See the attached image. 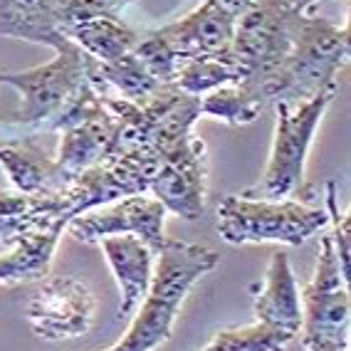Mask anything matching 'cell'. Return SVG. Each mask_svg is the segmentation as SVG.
<instances>
[{"mask_svg":"<svg viewBox=\"0 0 351 351\" xmlns=\"http://www.w3.org/2000/svg\"><path fill=\"white\" fill-rule=\"evenodd\" d=\"M304 8L300 0H255L240 15L232 43L220 57L240 75V82H257L282 62L292 47Z\"/></svg>","mask_w":351,"mask_h":351,"instance_id":"7","label":"cell"},{"mask_svg":"<svg viewBox=\"0 0 351 351\" xmlns=\"http://www.w3.org/2000/svg\"><path fill=\"white\" fill-rule=\"evenodd\" d=\"M329 226L322 208L300 201H265L247 195H226L218 206V232L228 243H285L302 245Z\"/></svg>","mask_w":351,"mask_h":351,"instance_id":"8","label":"cell"},{"mask_svg":"<svg viewBox=\"0 0 351 351\" xmlns=\"http://www.w3.org/2000/svg\"><path fill=\"white\" fill-rule=\"evenodd\" d=\"M69 0H0V35L50 47L64 30Z\"/></svg>","mask_w":351,"mask_h":351,"instance_id":"17","label":"cell"},{"mask_svg":"<svg viewBox=\"0 0 351 351\" xmlns=\"http://www.w3.org/2000/svg\"><path fill=\"white\" fill-rule=\"evenodd\" d=\"M255 319L263 324L280 326L297 337L302 329V302L300 287H297L295 272L289 265V257L282 250L272 252L267 275H265V287L257 295L252 304Z\"/></svg>","mask_w":351,"mask_h":351,"instance_id":"16","label":"cell"},{"mask_svg":"<svg viewBox=\"0 0 351 351\" xmlns=\"http://www.w3.org/2000/svg\"><path fill=\"white\" fill-rule=\"evenodd\" d=\"M307 351H349V341H322V344L304 346Z\"/></svg>","mask_w":351,"mask_h":351,"instance_id":"27","label":"cell"},{"mask_svg":"<svg viewBox=\"0 0 351 351\" xmlns=\"http://www.w3.org/2000/svg\"><path fill=\"white\" fill-rule=\"evenodd\" d=\"M208 149L206 141L191 134L183 144L158 158V169L149 191L169 213L186 220H198L206 210Z\"/></svg>","mask_w":351,"mask_h":351,"instance_id":"10","label":"cell"},{"mask_svg":"<svg viewBox=\"0 0 351 351\" xmlns=\"http://www.w3.org/2000/svg\"><path fill=\"white\" fill-rule=\"evenodd\" d=\"M97 300L92 289L75 277H52L27 304L32 332L50 341L75 339L89 332Z\"/></svg>","mask_w":351,"mask_h":351,"instance_id":"11","label":"cell"},{"mask_svg":"<svg viewBox=\"0 0 351 351\" xmlns=\"http://www.w3.org/2000/svg\"><path fill=\"white\" fill-rule=\"evenodd\" d=\"M0 166L20 193H40L64 183L55 158L38 144V136L0 141Z\"/></svg>","mask_w":351,"mask_h":351,"instance_id":"18","label":"cell"},{"mask_svg":"<svg viewBox=\"0 0 351 351\" xmlns=\"http://www.w3.org/2000/svg\"><path fill=\"white\" fill-rule=\"evenodd\" d=\"M339 95V82L322 89L312 99L300 101L295 107L275 104L277 126L272 138L270 161L265 169L263 183L255 191H247V198H265V201H285L289 195L309 198V186L304 181V163H307L309 146L322 117Z\"/></svg>","mask_w":351,"mask_h":351,"instance_id":"6","label":"cell"},{"mask_svg":"<svg viewBox=\"0 0 351 351\" xmlns=\"http://www.w3.org/2000/svg\"><path fill=\"white\" fill-rule=\"evenodd\" d=\"M64 38L77 43L89 57L97 62H117L119 57L129 55L136 47L141 32H136L132 25L117 15H104V18H92L77 25H69L62 32Z\"/></svg>","mask_w":351,"mask_h":351,"instance_id":"19","label":"cell"},{"mask_svg":"<svg viewBox=\"0 0 351 351\" xmlns=\"http://www.w3.org/2000/svg\"><path fill=\"white\" fill-rule=\"evenodd\" d=\"M326 215H329V223L334 226L332 243H334V252H337V260H339V270H341L344 280L349 282V252H351L349 215L339 210L337 183H334V181L326 183Z\"/></svg>","mask_w":351,"mask_h":351,"instance_id":"25","label":"cell"},{"mask_svg":"<svg viewBox=\"0 0 351 351\" xmlns=\"http://www.w3.org/2000/svg\"><path fill=\"white\" fill-rule=\"evenodd\" d=\"M119 136H121V121L109 112L107 104H101L99 112L92 114L89 119H84L82 124L62 132L60 146H57V158H55L60 176H62L64 181H69L72 176L82 173L89 166H95V163L117 154Z\"/></svg>","mask_w":351,"mask_h":351,"instance_id":"14","label":"cell"},{"mask_svg":"<svg viewBox=\"0 0 351 351\" xmlns=\"http://www.w3.org/2000/svg\"><path fill=\"white\" fill-rule=\"evenodd\" d=\"M240 75L230 64L218 55L210 57H198V60H189L183 62L178 75H176V84L189 92V95L203 97L206 92L215 87H223V84H238Z\"/></svg>","mask_w":351,"mask_h":351,"instance_id":"23","label":"cell"},{"mask_svg":"<svg viewBox=\"0 0 351 351\" xmlns=\"http://www.w3.org/2000/svg\"><path fill=\"white\" fill-rule=\"evenodd\" d=\"M55 50L47 64L23 69V72H0V82L20 92V109L15 121L30 129V134H52L57 121L92 82V64L80 45L60 35L50 45Z\"/></svg>","mask_w":351,"mask_h":351,"instance_id":"4","label":"cell"},{"mask_svg":"<svg viewBox=\"0 0 351 351\" xmlns=\"http://www.w3.org/2000/svg\"><path fill=\"white\" fill-rule=\"evenodd\" d=\"M349 62V23L334 25L326 18L307 13L297 25L292 47L272 72L257 82H243L265 107L312 99L322 89L339 82Z\"/></svg>","mask_w":351,"mask_h":351,"instance_id":"2","label":"cell"},{"mask_svg":"<svg viewBox=\"0 0 351 351\" xmlns=\"http://www.w3.org/2000/svg\"><path fill=\"white\" fill-rule=\"evenodd\" d=\"M223 3H226V5L230 8L232 13H235L240 18V15H243L245 10H247V8H250L252 3H255V0H223Z\"/></svg>","mask_w":351,"mask_h":351,"instance_id":"28","label":"cell"},{"mask_svg":"<svg viewBox=\"0 0 351 351\" xmlns=\"http://www.w3.org/2000/svg\"><path fill=\"white\" fill-rule=\"evenodd\" d=\"M166 208L156 198L149 195H126L112 208L95 215H80L69 220L67 230L75 235L80 243H99L109 235H136L151 247L154 255H158L166 243L163 235V220H166Z\"/></svg>","mask_w":351,"mask_h":351,"instance_id":"12","label":"cell"},{"mask_svg":"<svg viewBox=\"0 0 351 351\" xmlns=\"http://www.w3.org/2000/svg\"><path fill=\"white\" fill-rule=\"evenodd\" d=\"M109 112L121 121L117 154L144 151L161 158L193 134L201 119V97L183 92L176 82L161 84L141 101H126L117 95L99 92Z\"/></svg>","mask_w":351,"mask_h":351,"instance_id":"5","label":"cell"},{"mask_svg":"<svg viewBox=\"0 0 351 351\" xmlns=\"http://www.w3.org/2000/svg\"><path fill=\"white\" fill-rule=\"evenodd\" d=\"M302 344L349 341V282L339 270L332 235H324L312 282L302 292Z\"/></svg>","mask_w":351,"mask_h":351,"instance_id":"9","label":"cell"},{"mask_svg":"<svg viewBox=\"0 0 351 351\" xmlns=\"http://www.w3.org/2000/svg\"><path fill=\"white\" fill-rule=\"evenodd\" d=\"M60 235H62L60 230L30 232L15 240L8 252H0V285L43 280L50 272Z\"/></svg>","mask_w":351,"mask_h":351,"instance_id":"20","label":"cell"},{"mask_svg":"<svg viewBox=\"0 0 351 351\" xmlns=\"http://www.w3.org/2000/svg\"><path fill=\"white\" fill-rule=\"evenodd\" d=\"M238 20V15L223 0H203L181 20L158 27L156 35L169 45L178 64H183L189 60L210 57L226 50L232 43Z\"/></svg>","mask_w":351,"mask_h":351,"instance_id":"13","label":"cell"},{"mask_svg":"<svg viewBox=\"0 0 351 351\" xmlns=\"http://www.w3.org/2000/svg\"><path fill=\"white\" fill-rule=\"evenodd\" d=\"M112 272L121 287V317H129L138 307L151 287L154 277V252L136 235H109L99 240Z\"/></svg>","mask_w":351,"mask_h":351,"instance_id":"15","label":"cell"},{"mask_svg":"<svg viewBox=\"0 0 351 351\" xmlns=\"http://www.w3.org/2000/svg\"><path fill=\"white\" fill-rule=\"evenodd\" d=\"M319 0H300V5L304 8V13H312V8L317 5Z\"/></svg>","mask_w":351,"mask_h":351,"instance_id":"29","label":"cell"},{"mask_svg":"<svg viewBox=\"0 0 351 351\" xmlns=\"http://www.w3.org/2000/svg\"><path fill=\"white\" fill-rule=\"evenodd\" d=\"M132 52L141 60V64L149 69L151 77L156 82H161V84L176 82V75H178L181 64L173 57V52L169 50V45L156 35V30L144 32Z\"/></svg>","mask_w":351,"mask_h":351,"instance_id":"24","label":"cell"},{"mask_svg":"<svg viewBox=\"0 0 351 351\" xmlns=\"http://www.w3.org/2000/svg\"><path fill=\"white\" fill-rule=\"evenodd\" d=\"M158 169V158L144 151L112 154L104 161L72 176L57 189L30 195V210L25 215V235L45 230H67L69 220L80 218L99 206L119 201L126 195L149 191V183Z\"/></svg>","mask_w":351,"mask_h":351,"instance_id":"1","label":"cell"},{"mask_svg":"<svg viewBox=\"0 0 351 351\" xmlns=\"http://www.w3.org/2000/svg\"><path fill=\"white\" fill-rule=\"evenodd\" d=\"M218 265V252L181 240H166L151 287L124 337L107 351H151L171 337L181 302L203 275Z\"/></svg>","mask_w":351,"mask_h":351,"instance_id":"3","label":"cell"},{"mask_svg":"<svg viewBox=\"0 0 351 351\" xmlns=\"http://www.w3.org/2000/svg\"><path fill=\"white\" fill-rule=\"evenodd\" d=\"M292 339L295 334L287 329L255 322L247 326L220 329L201 351H282Z\"/></svg>","mask_w":351,"mask_h":351,"instance_id":"22","label":"cell"},{"mask_svg":"<svg viewBox=\"0 0 351 351\" xmlns=\"http://www.w3.org/2000/svg\"><path fill=\"white\" fill-rule=\"evenodd\" d=\"M265 104L245 87L243 82L238 84H223L201 97V117L208 119H220L230 126L252 124L260 117Z\"/></svg>","mask_w":351,"mask_h":351,"instance_id":"21","label":"cell"},{"mask_svg":"<svg viewBox=\"0 0 351 351\" xmlns=\"http://www.w3.org/2000/svg\"><path fill=\"white\" fill-rule=\"evenodd\" d=\"M25 136H35V134H30V129L23 126L20 121L15 119L0 121V141H15V138H25Z\"/></svg>","mask_w":351,"mask_h":351,"instance_id":"26","label":"cell"}]
</instances>
